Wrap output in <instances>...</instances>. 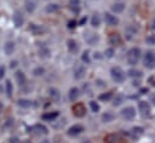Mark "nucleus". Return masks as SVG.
Returning a JSON list of instances; mask_svg holds the SVG:
<instances>
[{
	"label": "nucleus",
	"mask_w": 155,
	"mask_h": 143,
	"mask_svg": "<svg viewBox=\"0 0 155 143\" xmlns=\"http://www.w3.org/2000/svg\"><path fill=\"white\" fill-rule=\"evenodd\" d=\"M59 117V112H52V113H47V114H43L42 115V119L43 120H48V121H53L55 118Z\"/></svg>",
	"instance_id": "27"
},
{
	"label": "nucleus",
	"mask_w": 155,
	"mask_h": 143,
	"mask_svg": "<svg viewBox=\"0 0 155 143\" xmlns=\"http://www.w3.org/2000/svg\"><path fill=\"white\" fill-rule=\"evenodd\" d=\"M40 55H41L42 58H49L51 51H49L48 48H46V47H42V48L40 49Z\"/></svg>",
	"instance_id": "35"
},
{
	"label": "nucleus",
	"mask_w": 155,
	"mask_h": 143,
	"mask_svg": "<svg viewBox=\"0 0 155 143\" xmlns=\"http://www.w3.org/2000/svg\"><path fill=\"white\" fill-rule=\"evenodd\" d=\"M5 91H6V95L7 98H11L12 96V93H13V87H12V83L10 79H7L5 82Z\"/></svg>",
	"instance_id": "26"
},
{
	"label": "nucleus",
	"mask_w": 155,
	"mask_h": 143,
	"mask_svg": "<svg viewBox=\"0 0 155 143\" xmlns=\"http://www.w3.org/2000/svg\"><path fill=\"white\" fill-rule=\"evenodd\" d=\"M85 75H87V68H85L83 64H77V65H76V68H75V71H74V76H75V78L79 81V79L84 78V77H85Z\"/></svg>",
	"instance_id": "6"
},
{
	"label": "nucleus",
	"mask_w": 155,
	"mask_h": 143,
	"mask_svg": "<svg viewBox=\"0 0 155 143\" xmlns=\"http://www.w3.org/2000/svg\"><path fill=\"white\" fill-rule=\"evenodd\" d=\"M127 75L132 78H141L142 77V71H140L137 69H131V70L127 71Z\"/></svg>",
	"instance_id": "30"
},
{
	"label": "nucleus",
	"mask_w": 155,
	"mask_h": 143,
	"mask_svg": "<svg viewBox=\"0 0 155 143\" xmlns=\"http://www.w3.org/2000/svg\"><path fill=\"white\" fill-rule=\"evenodd\" d=\"M76 25H77V22H76V21H74V19H72V21H70V22L68 23V27H69L70 29H74Z\"/></svg>",
	"instance_id": "39"
},
{
	"label": "nucleus",
	"mask_w": 155,
	"mask_h": 143,
	"mask_svg": "<svg viewBox=\"0 0 155 143\" xmlns=\"http://www.w3.org/2000/svg\"><path fill=\"white\" fill-rule=\"evenodd\" d=\"M35 129L38 130V134H40V135H47V134H48V129H47L43 124H38V125H35Z\"/></svg>",
	"instance_id": "31"
},
{
	"label": "nucleus",
	"mask_w": 155,
	"mask_h": 143,
	"mask_svg": "<svg viewBox=\"0 0 155 143\" xmlns=\"http://www.w3.org/2000/svg\"><path fill=\"white\" fill-rule=\"evenodd\" d=\"M149 88H141L140 89V94H148Z\"/></svg>",
	"instance_id": "43"
},
{
	"label": "nucleus",
	"mask_w": 155,
	"mask_h": 143,
	"mask_svg": "<svg viewBox=\"0 0 155 143\" xmlns=\"http://www.w3.org/2000/svg\"><path fill=\"white\" fill-rule=\"evenodd\" d=\"M30 29H31V32H33L35 35H41V34H43V33L46 32V29H45L42 25H36V24H31V25H30Z\"/></svg>",
	"instance_id": "23"
},
{
	"label": "nucleus",
	"mask_w": 155,
	"mask_h": 143,
	"mask_svg": "<svg viewBox=\"0 0 155 143\" xmlns=\"http://www.w3.org/2000/svg\"><path fill=\"white\" fill-rule=\"evenodd\" d=\"M84 40L87 41L88 45L95 46V45L100 41V36L97 35V34H95V33H87L85 36H84Z\"/></svg>",
	"instance_id": "7"
},
{
	"label": "nucleus",
	"mask_w": 155,
	"mask_h": 143,
	"mask_svg": "<svg viewBox=\"0 0 155 143\" xmlns=\"http://www.w3.org/2000/svg\"><path fill=\"white\" fill-rule=\"evenodd\" d=\"M94 58H95V59H97V60H101V59L104 58V55H101V53H100V52H95V53H94Z\"/></svg>",
	"instance_id": "41"
},
{
	"label": "nucleus",
	"mask_w": 155,
	"mask_h": 143,
	"mask_svg": "<svg viewBox=\"0 0 155 143\" xmlns=\"http://www.w3.org/2000/svg\"><path fill=\"white\" fill-rule=\"evenodd\" d=\"M17 65H18V62H17V60H12V62L10 63V68H11V69L17 68Z\"/></svg>",
	"instance_id": "42"
},
{
	"label": "nucleus",
	"mask_w": 155,
	"mask_h": 143,
	"mask_svg": "<svg viewBox=\"0 0 155 143\" xmlns=\"http://www.w3.org/2000/svg\"><path fill=\"white\" fill-rule=\"evenodd\" d=\"M17 105L22 108H29L33 106V102L30 100H27V99H19L17 101Z\"/></svg>",
	"instance_id": "25"
},
{
	"label": "nucleus",
	"mask_w": 155,
	"mask_h": 143,
	"mask_svg": "<svg viewBox=\"0 0 155 143\" xmlns=\"http://www.w3.org/2000/svg\"><path fill=\"white\" fill-rule=\"evenodd\" d=\"M72 111H74V114L78 117V118H82L84 114H85V108L84 106L82 105V104H77V105H75L74 108H72Z\"/></svg>",
	"instance_id": "14"
},
{
	"label": "nucleus",
	"mask_w": 155,
	"mask_h": 143,
	"mask_svg": "<svg viewBox=\"0 0 155 143\" xmlns=\"http://www.w3.org/2000/svg\"><path fill=\"white\" fill-rule=\"evenodd\" d=\"M108 41H110V45H112L113 47H114V46L118 47V46L121 45V37H120L119 34H111Z\"/></svg>",
	"instance_id": "16"
},
{
	"label": "nucleus",
	"mask_w": 155,
	"mask_h": 143,
	"mask_svg": "<svg viewBox=\"0 0 155 143\" xmlns=\"http://www.w3.org/2000/svg\"><path fill=\"white\" fill-rule=\"evenodd\" d=\"M59 8H60V6H59L58 4L52 2V4H48V5L45 7V11L48 12V13H54V12L59 11Z\"/></svg>",
	"instance_id": "22"
},
{
	"label": "nucleus",
	"mask_w": 155,
	"mask_h": 143,
	"mask_svg": "<svg viewBox=\"0 0 155 143\" xmlns=\"http://www.w3.org/2000/svg\"><path fill=\"white\" fill-rule=\"evenodd\" d=\"M111 8H112V11L114 13H121L124 11V8H125V4H123V2H116L114 5H112Z\"/></svg>",
	"instance_id": "24"
},
{
	"label": "nucleus",
	"mask_w": 155,
	"mask_h": 143,
	"mask_svg": "<svg viewBox=\"0 0 155 143\" xmlns=\"http://www.w3.org/2000/svg\"><path fill=\"white\" fill-rule=\"evenodd\" d=\"M5 71H6L5 66H4V65H1V66H0V79H1V78H4V76H5Z\"/></svg>",
	"instance_id": "40"
},
{
	"label": "nucleus",
	"mask_w": 155,
	"mask_h": 143,
	"mask_svg": "<svg viewBox=\"0 0 155 143\" xmlns=\"http://www.w3.org/2000/svg\"><path fill=\"white\" fill-rule=\"evenodd\" d=\"M146 41H147V43L148 45H155V35H150V36H148L147 38H146Z\"/></svg>",
	"instance_id": "38"
},
{
	"label": "nucleus",
	"mask_w": 155,
	"mask_h": 143,
	"mask_svg": "<svg viewBox=\"0 0 155 143\" xmlns=\"http://www.w3.org/2000/svg\"><path fill=\"white\" fill-rule=\"evenodd\" d=\"M112 98H113V93H112V91H107V93H102V94L99 96V100L106 102V101H110Z\"/></svg>",
	"instance_id": "28"
},
{
	"label": "nucleus",
	"mask_w": 155,
	"mask_h": 143,
	"mask_svg": "<svg viewBox=\"0 0 155 143\" xmlns=\"http://www.w3.org/2000/svg\"><path fill=\"white\" fill-rule=\"evenodd\" d=\"M48 94H49V96L52 98L53 101H59V100H60V91H59L58 89H55V88H49V89H48Z\"/></svg>",
	"instance_id": "19"
},
{
	"label": "nucleus",
	"mask_w": 155,
	"mask_h": 143,
	"mask_svg": "<svg viewBox=\"0 0 155 143\" xmlns=\"http://www.w3.org/2000/svg\"><path fill=\"white\" fill-rule=\"evenodd\" d=\"M85 22H87V17H83V18L79 21V25H83Z\"/></svg>",
	"instance_id": "45"
},
{
	"label": "nucleus",
	"mask_w": 155,
	"mask_h": 143,
	"mask_svg": "<svg viewBox=\"0 0 155 143\" xmlns=\"http://www.w3.org/2000/svg\"><path fill=\"white\" fill-rule=\"evenodd\" d=\"M81 58H82V62H83L84 64H90V63H91V59H90V53H89L88 51H84Z\"/></svg>",
	"instance_id": "32"
},
{
	"label": "nucleus",
	"mask_w": 155,
	"mask_h": 143,
	"mask_svg": "<svg viewBox=\"0 0 155 143\" xmlns=\"http://www.w3.org/2000/svg\"><path fill=\"white\" fill-rule=\"evenodd\" d=\"M140 83H141V82L138 81V78H135L134 82H132V85H134V87H140Z\"/></svg>",
	"instance_id": "44"
},
{
	"label": "nucleus",
	"mask_w": 155,
	"mask_h": 143,
	"mask_svg": "<svg viewBox=\"0 0 155 143\" xmlns=\"http://www.w3.org/2000/svg\"><path fill=\"white\" fill-rule=\"evenodd\" d=\"M124 102V96L121 95V94H118V95H116V98L113 99V106H120L121 104Z\"/></svg>",
	"instance_id": "33"
},
{
	"label": "nucleus",
	"mask_w": 155,
	"mask_h": 143,
	"mask_svg": "<svg viewBox=\"0 0 155 143\" xmlns=\"http://www.w3.org/2000/svg\"><path fill=\"white\" fill-rule=\"evenodd\" d=\"M41 143H49V141H48V140H43Z\"/></svg>",
	"instance_id": "48"
},
{
	"label": "nucleus",
	"mask_w": 155,
	"mask_h": 143,
	"mask_svg": "<svg viewBox=\"0 0 155 143\" xmlns=\"http://www.w3.org/2000/svg\"><path fill=\"white\" fill-rule=\"evenodd\" d=\"M69 8H70L72 12L78 13L79 10H81V2H79V0H70V2H69Z\"/></svg>",
	"instance_id": "18"
},
{
	"label": "nucleus",
	"mask_w": 155,
	"mask_h": 143,
	"mask_svg": "<svg viewBox=\"0 0 155 143\" xmlns=\"http://www.w3.org/2000/svg\"><path fill=\"white\" fill-rule=\"evenodd\" d=\"M143 132H144V129L141 128V126H135V128H132L131 131H130V134H131L132 137H135V138L141 137V136L143 135Z\"/></svg>",
	"instance_id": "20"
},
{
	"label": "nucleus",
	"mask_w": 155,
	"mask_h": 143,
	"mask_svg": "<svg viewBox=\"0 0 155 143\" xmlns=\"http://www.w3.org/2000/svg\"><path fill=\"white\" fill-rule=\"evenodd\" d=\"M111 77L116 83H123L125 81V72L120 66H113L111 69Z\"/></svg>",
	"instance_id": "2"
},
{
	"label": "nucleus",
	"mask_w": 155,
	"mask_h": 143,
	"mask_svg": "<svg viewBox=\"0 0 155 143\" xmlns=\"http://www.w3.org/2000/svg\"><path fill=\"white\" fill-rule=\"evenodd\" d=\"M89 106H90L91 111H93L94 113H97V112L100 111V105H99L96 101H90V102H89Z\"/></svg>",
	"instance_id": "36"
},
{
	"label": "nucleus",
	"mask_w": 155,
	"mask_h": 143,
	"mask_svg": "<svg viewBox=\"0 0 155 143\" xmlns=\"http://www.w3.org/2000/svg\"><path fill=\"white\" fill-rule=\"evenodd\" d=\"M138 109L142 113V115H146V117L149 115L150 114V111H152L149 102H147V101H140L138 102Z\"/></svg>",
	"instance_id": "8"
},
{
	"label": "nucleus",
	"mask_w": 155,
	"mask_h": 143,
	"mask_svg": "<svg viewBox=\"0 0 155 143\" xmlns=\"http://www.w3.org/2000/svg\"><path fill=\"white\" fill-rule=\"evenodd\" d=\"M13 23H15V25L17 28H19V27H22L24 24V16H23V13L21 11H16L13 13Z\"/></svg>",
	"instance_id": "9"
},
{
	"label": "nucleus",
	"mask_w": 155,
	"mask_h": 143,
	"mask_svg": "<svg viewBox=\"0 0 155 143\" xmlns=\"http://www.w3.org/2000/svg\"><path fill=\"white\" fill-rule=\"evenodd\" d=\"M113 55H114V48H113V47L107 48V49L105 51V53H104V57H106V58H112Z\"/></svg>",
	"instance_id": "37"
},
{
	"label": "nucleus",
	"mask_w": 155,
	"mask_h": 143,
	"mask_svg": "<svg viewBox=\"0 0 155 143\" xmlns=\"http://www.w3.org/2000/svg\"><path fill=\"white\" fill-rule=\"evenodd\" d=\"M10 143H19V140L17 137H13V138H11V142Z\"/></svg>",
	"instance_id": "46"
},
{
	"label": "nucleus",
	"mask_w": 155,
	"mask_h": 143,
	"mask_svg": "<svg viewBox=\"0 0 155 143\" xmlns=\"http://www.w3.org/2000/svg\"><path fill=\"white\" fill-rule=\"evenodd\" d=\"M22 143H29V142H22Z\"/></svg>",
	"instance_id": "51"
},
{
	"label": "nucleus",
	"mask_w": 155,
	"mask_h": 143,
	"mask_svg": "<svg viewBox=\"0 0 155 143\" xmlns=\"http://www.w3.org/2000/svg\"><path fill=\"white\" fill-rule=\"evenodd\" d=\"M152 100H153V102L155 104V96H153V98H152Z\"/></svg>",
	"instance_id": "49"
},
{
	"label": "nucleus",
	"mask_w": 155,
	"mask_h": 143,
	"mask_svg": "<svg viewBox=\"0 0 155 143\" xmlns=\"http://www.w3.org/2000/svg\"><path fill=\"white\" fill-rule=\"evenodd\" d=\"M141 54H142V52H141V49H140L138 47H132V48H130L129 52H127V54H126V60H127V63H129L131 66L137 65L138 62H140V59H141Z\"/></svg>",
	"instance_id": "1"
},
{
	"label": "nucleus",
	"mask_w": 155,
	"mask_h": 143,
	"mask_svg": "<svg viewBox=\"0 0 155 143\" xmlns=\"http://www.w3.org/2000/svg\"><path fill=\"white\" fill-rule=\"evenodd\" d=\"M15 78L18 83V85H24L25 82H27V78H25V75L23 71H17L15 73Z\"/></svg>",
	"instance_id": "17"
},
{
	"label": "nucleus",
	"mask_w": 155,
	"mask_h": 143,
	"mask_svg": "<svg viewBox=\"0 0 155 143\" xmlns=\"http://www.w3.org/2000/svg\"><path fill=\"white\" fill-rule=\"evenodd\" d=\"M24 7L27 12L33 13L38 7V0H24Z\"/></svg>",
	"instance_id": "10"
},
{
	"label": "nucleus",
	"mask_w": 155,
	"mask_h": 143,
	"mask_svg": "<svg viewBox=\"0 0 155 143\" xmlns=\"http://www.w3.org/2000/svg\"><path fill=\"white\" fill-rule=\"evenodd\" d=\"M83 131H84V126L82 124H75L68 129V135L71 137H75V136L81 135Z\"/></svg>",
	"instance_id": "5"
},
{
	"label": "nucleus",
	"mask_w": 155,
	"mask_h": 143,
	"mask_svg": "<svg viewBox=\"0 0 155 143\" xmlns=\"http://www.w3.org/2000/svg\"><path fill=\"white\" fill-rule=\"evenodd\" d=\"M90 23H91V27H94V28H99V27L101 25V16H100L99 13H94L93 17H91Z\"/></svg>",
	"instance_id": "21"
},
{
	"label": "nucleus",
	"mask_w": 155,
	"mask_h": 143,
	"mask_svg": "<svg viewBox=\"0 0 155 143\" xmlns=\"http://www.w3.org/2000/svg\"><path fill=\"white\" fill-rule=\"evenodd\" d=\"M143 65L149 69V70H153L155 69V53L153 51H147L144 53V57H143Z\"/></svg>",
	"instance_id": "3"
},
{
	"label": "nucleus",
	"mask_w": 155,
	"mask_h": 143,
	"mask_svg": "<svg viewBox=\"0 0 155 143\" xmlns=\"http://www.w3.org/2000/svg\"><path fill=\"white\" fill-rule=\"evenodd\" d=\"M79 94H81V91H79V89H78L77 87H72V88L69 90V100H70L71 102L77 101L78 98H79Z\"/></svg>",
	"instance_id": "12"
},
{
	"label": "nucleus",
	"mask_w": 155,
	"mask_h": 143,
	"mask_svg": "<svg viewBox=\"0 0 155 143\" xmlns=\"http://www.w3.org/2000/svg\"><path fill=\"white\" fill-rule=\"evenodd\" d=\"M33 73H34L35 77H41V76H43V75L46 73V70H45L42 66H36V68L34 69Z\"/></svg>",
	"instance_id": "34"
},
{
	"label": "nucleus",
	"mask_w": 155,
	"mask_h": 143,
	"mask_svg": "<svg viewBox=\"0 0 155 143\" xmlns=\"http://www.w3.org/2000/svg\"><path fill=\"white\" fill-rule=\"evenodd\" d=\"M101 119H102V121H104V123H111V121H113L114 115H113L112 113H110V112H106V113H104V114H102Z\"/></svg>",
	"instance_id": "29"
},
{
	"label": "nucleus",
	"mask_w": 155,
	"mask_h": 143,
	"mask_svg": "<svg viewBox=\"0 0 155 143\" xmlns=\"http://www.w3.org/2000/svg\"><path fill=\"white\" fill-rule=\"evenodd\" d=\"M150 28H152V30H154V32H155V17H154V19H153V22H152Z\"/></svg>",
	"instance_id": "47"
},
{
	"label": "nucleus",
	"mask_w": 155,
	"mask_h": 143,
	"mask_svg": "<svg viewBox=\"0 0 155 143\" xmlns=\"http://www.w3.org/2000/svg\"><path fill=\"white\" fill-rule=\"evenodd\" d=\"M1 109H2V105L0 104V112H1Z\"/></svg>",
	"instance_id": "50"
},
{
	"label": "nucleus",
	"mask_w": 155,
	"mask_h": 143,
	"mask_svg": "<svg viewBox=\"0 0 155 143\" xmlns=\"http://www.w3.org/2000/svg\"><path fill=\"white\" fill-rule=\"evenodd\" d=\"M120 115H121V118L124 120L130 121V120H132L136 117V109L132 107V106H127V107L123 108L120 111Z\"/></svg>",
	"instance_id": "4"
},
{
	"label": "nucleus",
	"mask_w": 155,
	"mask_h": 143,
	"mask_svg": "<svg viewBox=\"0 0 155 143\" xmlns=\"http://www.w3.org/2000/svg\"><path fill=\"white\" fill-rule=\"evenodd\" d=\"M68 49H69V52H70V53L75 54V53H77V52H78L79 46H78V43L75 41V40L70 38V40L68 41Z\"/></svg>",
	"instance_id": "15"
},
{
	"label": "nucleus",
	"mask_w": 155,
	"mask_h": 143,
	"mask_svg": "<svg viewBox=\"0 0 155 143\" xmlns=\"http://www.w3.org/2000/svg\"><path fill=\"white\" fill-rule=\"evenodd\" d=\"M105 21L108 25H112V27L118 25V23H119V18L114 15H112V13H108V12L105 13Z\"/></svg>",
	"instance_id": "11"
},
{
	"label": "nucleus",
	"mask_w": 155,
	"mask_h": 143,
	"mask_svg": "<svg viewBox=\"0 0 155 143\" xmlns=\"http://www.w3.org/2000/svg\"><path fill=\"white\" fill-rule=\"evenodd\" d=\"M15 49H16V45H15L13 41H7V42L5 43V46H4V52H5L6 55L13 54Z\"/></svg>",
	"instance_id": "13"
}]
</instances>
